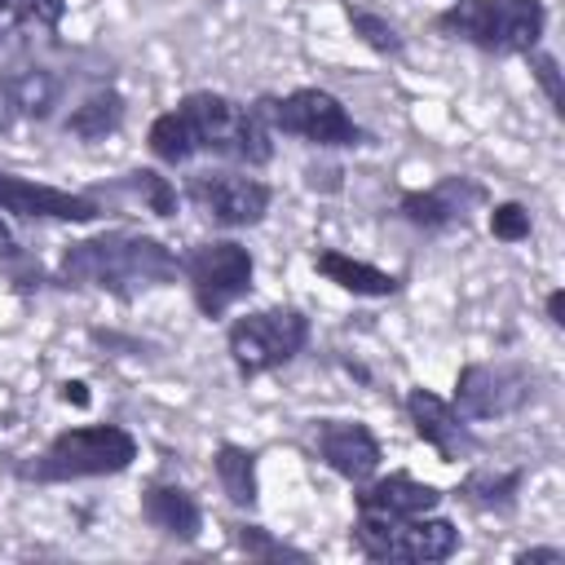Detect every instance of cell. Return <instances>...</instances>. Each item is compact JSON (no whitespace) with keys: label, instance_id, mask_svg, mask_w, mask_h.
Wrapping results in <instances>:
<instances>
[{"label":"cell","instance_id":"cell-1","mask_svg":"<svg viewBox=\"0 0 565 565\" xmlns=\"http://www.w3.org/2000/svg\"><path fill=\"white\" fill-rule=\"evenodd\" d=\"M146 150L168 168L212 154L221 163L256 172L274 159V132L260 124L252 102H238L216 88H194L150 119Z\"/></svg>","mask_w":565,"mask_h":565},{"label":"cell","instance_id":"cell-2","mask_svg":"<svg viewBox=\"0 0 565 565\" xmlns=\"http://www.w3.org/2000/svg\"><path fill=\"white\" fill-rule=\"evenodd\" d=\"M181 278V252L146 230H97L62 247L53 282L66 291H102L115 300H137L146 291L172 287Z\"/></svg>","mask_w":565,"mask_h":565},{"label":"cell","instance_id":"cell-3","mask_svg":"<svg viewBox=\"0 0 565 565\" xmlns=\"http://www.w3.org/2000/svg\"><path fill=\"white\" fill-rule=\"evenodd\" d=\"M141 446L124 424H71L53 433L35 455L9 459L4 468L26 486H71V481H97L119 477L137 463Z\"/></svg>","mask_w":565,"mask_h":565},{"label":"cell","instance_id":"cell-4","mask_svg":"<svg viewBox=\"0 0 565 565\" xmlns=\"http://www.w3.org/2000/svg\"><path fill=\"white\" fill-rule=\"evenodd\" d=\"M433 31L459 40L486 57H525L543 44L547 4L543 0H450L433 13Z\"/></svg>","mask_w":565,"mask_h":565},{"label":"cell","instance_id":"cell-5","mask_svg":"<svg viewBox=\"0 0 565 565\" xmlns=\"http://www.w3.org/2000/svg\"><path fill=\"white\" fill-rule=\"evenodd\" d=\"M256 115L260 124L278 137H296L305 146H318V150H362V146H375V132L362 128L349 106L331 93V88H318V84H300V88H287V93H260L256 102Z\"/></svg>","mask_w":565,"mask_h":565},{"label":"cell","instance_id":"cell-6","mask_svg":"<svg viewBox=\"0 0 565 565\" xmlns=\"http://www.w3.org/2000/svg\"><path fill=\"white\" fill-rule=\"evenodd\" d=\"M313 340V318L300 305H265L238 313L225 327V353L238 380H260L287 362H296Z\"/></svg>","mask_w":565,"mask_h":565},{"label":"cell","instance_id":"cell-7","mask_svg":"<svg viewBox=\"0 0 565 565\" xmlns=\"http://www.w3.org/2000/svg\"><path fill=\"white\" fill-rule=\"evenodd\" d=\"M181 282L207 322H221L256 287V256L238 238H203L181 252Z\"/></svg>","mask_w":565,"mask_h":565},{"label":"cell","instance_id":"cell-8","mask_svg":"<svg viewBox=\"0 0 565 565\" xmlns=\"http://www.w3.org/2000/svg\"><path fill=\"white\" fill-rule=\"evenodd\" d=\"M349 543L358 556L375 561V565H437L450 561L463 547V534L450 516L437 512H419V516H397V521H366L353 516Z\"/></svg>","mask_w":565,"mask_h":565},{"label":"cell","instance_id":"cell-9","mask_svg":"<svg viewBox=\"0 0 565 565\" xmlns=\"http://www.w3.org/2000/svg\"><path fill=\"white\" fill-rule=\"evenodd\" d=\"M181 203H190L216 230H252L274 207V185L252 177V168H190L181 177Z\"/></svg>","mask_w":565,"mask_h":565},{"label":"cell","instance_id":"cell-10","mask_svg":"<svg viewBox=\"0 0 565 565\" xmlns=\"http://www.w3.org/2000/svg\"><path fill=\"white\" fill-rule=\"evenodd\" d=\"M539 371L516 358H494V362H463L455 375V411L468 424H490V419H512L525 406L539 402Z\"/></svg>","mask_w":565,"mask_h":565},{"label":"cell","instance_id":"cell-11","mask_svg":"<svg viewBox=\"0 0 565 565\" xmlns=\"http://www.w3.org/2000/svg\"><path fill=\"white\" fill-rule=\"evenodd\" d=\"M71 93V71L53 62L35 44H18L13 57L0 66V97L13 119L22 124H49Z\"/></svg>","mask_w":565,"mask_h":565},{"label":"cell","instance_id":"cell-12","mask_svg":"<svg viewBox=\"0 0 565 565\" xmlns=\"http://www.w3.org/2000/svg\"><path fill=\"white\" fill-rule=\"evenodd\" d=\"M490 203V190L477 181V177H463V172H446L437 177L433 185H419V190H402L397 194V216L419 230V234H450V230H463L472 221L477 207Z\"/></svg>","mask_w":565,"mask_h":565},{"label":"cell","instance_id":"cell-13","mask_svg":"<svg viewBox=\"0 0 565 565\" xmlns=\"http://www.w3.org/2000/svg\"><path fill=\"white\" fill-rule=\"evenodd\" d=\"M0 212L9 221H62V225H93L106 216V203L88 190H62L22 172L0 168Z\"/></svg>","mask_w":565,"mask_h":565},{"label":"cell","instance_id":"cell-14","mask_svg":"<svg viewBox=\"0 0 565 565\" xmlns=\"http://www.w3.org/2000/svg\"><path fill=\"white\" fill-rule=\"evenodd\" d=\"M309 450H313V459L322 468H331L349 486H362L366 477H375L380 472V459H384V446H380V437H375L371 424H362V419H335V415L309 424Z\"/></svg>","mask_w":565,"mask_h":565},{"label":"cell","instance_id":"cell-15","mask_svg":"<svg viewBox=\"0 0 565 565\" xmlns=\"http://www.w3.org/2000/svg\"><path fill=\"white\" fill-rule=\"evenodd\" d=\"M402 411H406V419H411L415 437H419V441H424L441 463H459V459H472V455L481 450V441H477L472 424L455 411V402H450V397L433 393L428 384H411V388H406V397H402Z\"/></svg>","mask_w":565,"mask_h":565},{"label":"cell","instance_id":"cell-16","mask_svg":"<svg viewBox=\"0 0 565 565\" xmlns=\"http://www.w3.org/2000/svg\"><path fill=\"white\" fill-rule=\"evenodd\" d=\"M446 499L441 486L433 481H419L411 472H375L358 486L353 494V516H366V521H397V516H419V512H437Z\"/></svg>","mask_w":565,"mask_h":565},{"label":"cell","instance_id":"cell-17","mask_svg":"<svg viewBox=\"0 0 565 565\" xmlns=\"http://www.w3.org/2000/svg\"><path fill=\"white\" fill-rule=\"evenodd\" d=\"M141 521L163 539L194 543L203 534V503L181 481H146L141 486Z\"/></svg>","mask_w":565,"mask_h":565},{"label":"cell","instance_id":"cell-18","mask_svg":"<svg viewBox=\"0 0 565 565\" xmlns=\"http://www.w3.org/2000/svg\"><path fill=\"white\" fill-rule=\"evenodd\" d=\"M313 274L327 278L331 287L358 296V300H388V296L402 291V274L380 269V265H371L362 256H349L340 247H318L313 252Z\"/></svg>","mask_w":565,"mask_h":565},{"label":"cell","instance_id":"cell-19","mask_svg":"<svg viewBox=\"0 0 565 565\" xmlns=\"http://www.w3.org/2000/svg\"><path fill=\"white\" fill-rule=\"evenodd\" d=\"M128 119V97L110 84V79H97L93 88H84L66 115H62V132L75 137V141H106L124 128Z\"/></svg>","mask_w":565,"mask_h":565},{"label":"cell","instance_id":"cell-20","mask_svg":"<svg viewBox=\"0 0 565 565\" xmlns=\"http://www.w3.org/2000/svg\"><path fill=\"white\" fill-rule=\"evenodd\" d=\"M525 477H530L525 463H521V468H468L450 494H455L459 503H468L472 512H486V516H512L516 503H521Z\"/></svg>","mask_w":565,"mask_h":565},{"label":"cell","instance_id":"cell-21","mask_svg":"<svg viewBox=\"0 0 565 565\" xmlns=\"http://www.w3.org/2000/svg\"><path fill=\"white\" fill-rule=\"evenodd\" d=\"M66 22V0H0V49L57 40Z\"/></svg>","mask_w":565,"mask_h":565},{"label":"cell","instance_id":"cell-22","mask_svg":"<svg viewBox=\"0 0 565 565\" xmlns=\"http://www.w3.org/2000/svg\"><path fill=\"white\" fill-rule=\"evenodd\" d=\"M212 472H216L221 494H225L238 512H252V508L260 503L256 450H247V446H238V441H216V450H212Z\"/></svg>","mask_w":565,"mask_h":565},{"label":"cell","instance_id":"cell-23","mask_svg":"<svg viewBox=\"0 0 565 565\" xmlns=\"http://www.w3.org/2000/svg\"><path fill=\"white\" fill-rule=\"evenodd\" d=\"M88 194H93V199H102V194H128V199H137L146 212H154L159 221H172L177 207H181V190H177V181L163 177L159 168H132V172H119L115 181H106V185H97V190H88Z\"/></svg>","mask_w":565,"mask_h":565},{"label":"cell","instance_id":"cell-24","mask_svg":"<svg viewBox=\"0 0 565 565\" xmlns=\"http://www.w3.org/2000/svg\"><path fill=\"white\" fill-rule=\"evenodd\" d=\"M225 534H230V543H234L247 561H269V565L291 561V565H309V552H305V547H296V543L278 539L274 530H265V525H260V521H252V516L230 521V525H225Z\"/></svg>","mask_w":565,"mask_h":565},{"label":"cell","instance_id":"cell-25","mask_svg":"<svg viewBox=\"0 0 565 565\" xmlns=\"http://www.w3.org/2000/svg\"><path fill=\"white\" fill-rule=\"evenodd\" d=\"M340 13H344V22H349L353 40H358L362 49H371L375 57H402V53H406V35H402L384 13L366 9V4H353V0H340Z\"/></svg>","mask_w":565,"mask_h":565},{"label":"cell","instance_id":"cell-26","mask_svg":"<svg viewBox=\"0 0 565 565\" xmlns=\"http://www.w3.org/2000/svg\"><path fill=\"white\" fill-rule=\"evenodd\" d=\"M525 66H530V79L539 84L547 110H552L556 119H565V75H561L556 53H547V49H530V53H525Z\"/></svg>","mask_w":565,"mask_h":565},{"label":"cell","instance_id":"cell-27","mask_svg":"<svg viewBox=\"0 0 565 565\" xmlns=\"http://www.w3.org/2000/svg\"><path fill=\"white\" fill-rule=\"evenodd\" d=\"M486 225H490V238L494 243H525L534 221H530V207L516 203V199H499V203H486Z\"/></svg>","mask_w":565,"mask_h":565},{"label":"cell","instance_id":"cell-28","mask_svg":"<svg viewBox=\"0 0 565 565\" xmlns=\"http://www.w3.org/2000/svg\"><path fill=\"white\" fill-rule=\"evenodd\" d=\"M26 256V247H22V238L13 234V225H9V216L0 212V265H9V260H22Z\"/></svg>","mask_w":565,"mask_h":565},{"label":"cell","instance_id":"cell-29","mask_svg":"<svg viewBox=\"0 0 565 565\" xmlns=\"http://www.w3.org/2000/svg\"><path fill=\"white\" fill-rule=\"evenodd\" d=\"M516 565H561L565 561V547H525L512 556Z\"/></svg>","mask_w":565,"mask_h":565},{"label":"cell","instance_id":"cell-30","mask_svg":"<svg viewBox=\"0 0 565 565\" xmlns=\"http://www.w3.org/2000/svg\"><path fill=\"white\" fill-rule=\"evenodd\" d=\"M543 313H547L552 327H565V287H552V291L543 296Z\"/></svg>","mask_w":565,"mask_h":565},{"label":"cell","instance_id":"cell-31","mask_svg":"<svg viewBox=\"0 0 565 565\" xmlns=\"http://www.w3.org/2000/svg\"><path fill=\"white\" fill-rule=\"evenodd\" d=\"M57 397L71 402V406H88V402H93V393H88L84 380H62V384H57Z\"/></svg>","mask_w":565,"mask_h":565},{"label":"cell","instance_id":"cell-32","mask_svg":"<svg viewBox=\"0 0 565 565\" xmlns=\"http://www.w3.org/2000/svg\"><path fill=\"white\" fill-rule=\"evenodd\" d=\"M13 124V115H9V106H4V97H0V132Z\"/></svg>","mask_w":565,"mask_h":565}]
</instances>
